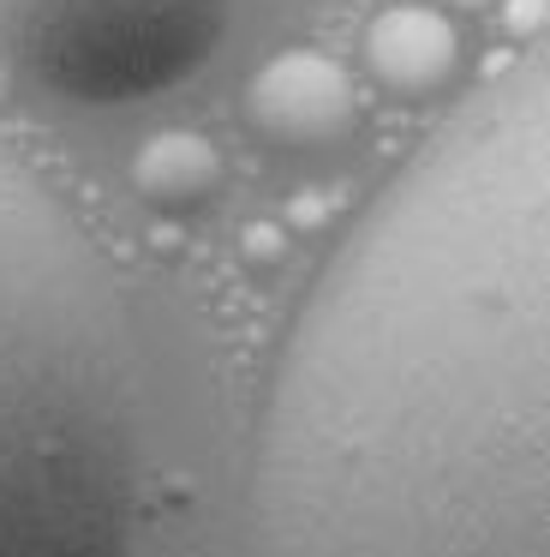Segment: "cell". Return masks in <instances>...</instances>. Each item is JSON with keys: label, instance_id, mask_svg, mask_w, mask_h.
<instances>
[{"label": "cell", "instance_id": "cell-7", "mask_svg": "<svg viewBox=\"0 0 550 557\" xmlns=\"http://www.w3.org/2000/svg\"><path fill=\"white\" fill-rule=\"evenodd\" d=\"M509 37L521 49H533L545 37V0H509Z\"/></svg>", "mask_w": 550, "mask_h": 557}, {"label": "cell", "instance_id": "cell-1", "mask_svg": "<svg viewBox=\"0 0 550 557\" xmlns=\"http://www.w3.org/2000/svg\"><path fill=\"white\" fill-rule=\"evenodd\" d=\"M239 557H545L550 73L521 49L365 205L299 300Z\"/></svg>", "mask_w": 550, "mask_h": 557}, {"label": "cell", "instance_id": "cell-3", "mask_svg": "<svg viewBox=\"0 0 550 557\" xmlns=\"http://www.w3.org/2000/svg\"><path fill=\"white\" fill-rule=\"evenodd\" d=\"M234 0H0V66L78 109H126L191 78Z\"/></svg>", "mask_w": 550, "mask_h": 557}, {"label": "cell", "instance_id": "cell-8", "mask_svg": "<svg viewBox=\"0 0 550 557\" xmlns=\"http://www.w3.org/2000/svg\"><path fill=\"white\" fill-rule=\"evenodd\" d=\"M461 7H485V0H461Z\"/></svg>", "mask_w": 550, "mask_h": 557}, {"label": "cell", "instance_id": "cell-4", "mask_svg": "<svg viewBox=\"0 0 550 557\" xmlns=\"http://www.w3.org/2000/svg\"><path fill=\"white\" fill-rule=\"evenodd\" d=\"M353 78L317 49H287L246 85V121L282 150H323L353 133Z\"/></svg>", "mask_w": 550, "mask_h": 557}, {"label": "cell", "instance_id": "cell-5", "mask_svg": "<svg viewBox=\"0 0 550 557\" xmlns=\"http://www.w3.org/2000/svg\"><path fill=\"white\" fill-rule=\"evenodd\" d=\"M454 61H461V42H454L449 18L430 7H383L365 30L371 78L401 102L437 97L454 78Z\"/></svg>", "mask_w": 550, "mask_h": 557}, {"label": "cell", "instance_id": "cell-6", "mask_svg": "<svg viewBox=\"0 0 550 557\" xmlns=\"http://www.w3.org/2000/svg\"><path fill=\"white\" fill-rule=\"evenodd\" d=\"M132 186H138V198L150 210H162V216H186V210L210 205L215 186H222V157H215V145L203 133H179V126H167V133H155L150 145L138 150V162H132Z\"/></svg>", "mask_w": 550, "mask_h": 557}, {"label": "cell", "instance_id": "cell-2", "mask_svg": "<svg viewBox=\"0 0 550 557\" xmlns=\"http://www.w3.org/2000/svg\"><path fill=\"white\" fill-rule=\"evenodd\" d=\"M143 372L90 234L0 145V557H132Z\"/></svg>", "mask_w": 550, "mask_h": 557}]
</instances>
